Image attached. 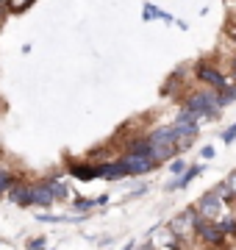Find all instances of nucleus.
<instances>
[{
  "mask_svg": "<svg viewBox=\"0 0 236 250\" xmlns=\"http://www.w3.org/2000/svg\"><path fill=\"white\" fill-rule=\"evenodd\" d=\"M200 156H203V159H214V147H211V145H206V147H203V153H200Z\"/></svg>",
  "mask_w": 236,
  "mask_h": 250,
  "instance_id": "nucleus-23",
  "label": "nucleus"
},
{
  "mask_svg": "<svg viewBox=\"0 0 236 250\" xmlns=\"http://www.w3.org/2000/svg\"><path fill=\"white\" fill-rule=\"evenodd\" d=\"M225 184H228V189H231V192H234V197H236V170L231 172V175H228V181H225Z\"/></svg>",
  "mask_w": 236,
  "mask_h": 250,
  "instance_id": "nucleus-22",
  "label": "nucleus"
},
{
  "mask_svg": "<svg viewBox=\"0 0 236 250\" xmlns=\"http://www.w3.org/2000/svg\"><path fill=\"white\" fill-rule=\"evenodd\" d=\"M117 161H119V167H122L125 175H147V172H153L158 167L150 156H139V153H125Z\"/></svg>",
  "mask_w": 236,
  "mask_h": 250,
  "instance_id": "nucleus-4",
  "label": "nucleus"
},
{
  "mask_svg": "<svg viewBox=\"0 0 236 250\" xmlns=\"http://www.w3.org/2000/svg\"><path fill=\"white\" fill-rule=\"evenodd\" d=\"M134 248H137V245H134V242H128V245H125V250H134Z\"/></svg>",
  "mask_w": 236,
  "mask_h": 250,
  "instance_id": "nucleus-25",
  "label": "nucleus"
},
{
  "mask_svg": "<svg viewBox=\"0 0 236 250\" xmlns=\"http://www.w3.org/2000/svg\"><path fill=\"white\" fill-rule=\"evenodd\" d=\"M56 200L50 195V187H47V181H34L31 187H28V206H37V208H50Z\"/></svg>",
  "mask_w": 236,
  "mask_h": 250,
  "instance_id": "nucleus-6",
  "label": "nucleus"
},
{
  "mask_svg": "<svg viewBox=\"0 0 236 250\" xmlns=\"http://www.w3.org/2000/svg\"><path fill=\"white\" fill-rule=\"evenodd\" d=\"M195 223H197V214H195V208H186L183 214H178L173 223H170V231H173L175 236H181V239H183L186 233L195 231Z\"/></svg>",
  "mask_w": 236,
  "mask_h": 250,
  "instance_id": "nucleus-8",
  "label": "nucleus"
},
{
  "mask_svg": "<svg viewBox=\"0 0 236 250\" xmlns=\"http://www.w3.org/2000/svg\"><path fill=\"white\" fill-rule=\"evenodd\" d=\"M47 187H50V195L53 200H70V184L61 178H50L47 181Z\"/></svg>",
  "mask_w": 236,
  "mask_h": 250,
  "instance_id": "nucleus-12",
  "label": "nucleus"
},
{
  "mask_svg": "<svg viewBox=\"0 0 236 250\" xmlns=\"http://www.w3.org/2000/svg\"><path fill=\"white\" fill-rule=\"evenodd\" d=\"M95 167H98V178H106V181L125 178V172H122V167H119V161H100V164H95Z\"/></svg>",
  "mask_w": 236,
  "mask_h": 250,
  "instance_id": "nucleus-9",
  "label": "nucleus"
},
{
  "mask_svg": "<svg viewBox=\"0 0 236 250\" xmlns=\"http://www.w3.org/2000/svg\"><path fill=\"white\" fill-rule=\"evenodd\" d=\"M139 250H153V248H150V245H145V248H139Z\"/></svg>",
  "mask_w": 236,
  "mask_h": 250,
  "instance_id": "nucleus-26",
  "label": "nucleus"
},
{
  "mask_svg": "<svg viewBox=\"0 0 236 250\" xmlns=\"http://www.w3.org/2000/svg\"><path fill=\"white\" fill-rule=\"evenodd\" d=\"M0 3H3V0H0Z\"/></svg>",
  "mask_w": 236,
  "mask_h": 250,
  "instance_id": "nucleus-28",
  "label": "nucleus"
},
{
  "mask_svg": "<svg viewBox=\"0 0 236 250\" xmlns=\"http://www.w3.org/2000/svg\"><path fill=\"white\" fill-rule=\"evenodd\" d=\"M70 175H75L78 181H92V178H98V167L95 164H73L70 167Z\"/></svg>",
  "mask_w": 236,
  "mask_h": 250,
  "instance_id": "nucleus-11",
  "label": "nucleus"
},
{
  "mask_svg": "<svg viewBox=\"0 0 236 250\" xmlns=\"http://www.w3.org/2000/svg\"><path fill=\"white\" fill-rule=\"evenodd\" d=\"M234 75H236V62H234Z\"/></svg>",
  "mask_w": 236,
  "mask_h": 250,
  "instance_id": "nucleus-27",
  "label": "nucleus"
},
{
  "mask_svg": "<svg viewBox=\"0 0 236 250\" xmlns=\"http://www.w3.org/2000/svg\"><path fill=\"white\" fill-rule=\"evenodd\" d=\"M147 145H150V159L156 164H161V161H170L178 153L181 142H178V134H175L173 125H164V128H156L147 134Z\"/></svg>",
  "mask_w": 236,
  "mask_h": 250,
  "instance_id": "nucleus-1",
  "label": "nucleus"
},
{
  "mask_svg": "<svg viewBox=\"0 0 236 250\" xmlns=\"http://www.w3.org/2000/svg\"><path fill=\"white\" fill-rule=\"evenodd\" d=\"M234 139H236V123L231 125V128H228L225 134H222V142H225V145H231V142H234Z\"/></svg>",
  "mask_w": 236,
  "mask_h": 250,
  "instance_id": "nucleus-20",
  "label": "nucleus"
},
{
  "mask_svg": "<svg viewBox=\"0 0 236 250\" xmlns=\"http://www.w3.org/2000/svg\"><path fill=\"white\" fill-rule=\"evenodd\" d=\"M31 3H34V0H6V6H9V11H14V14H20V11L31 9Z\"/></svg>",
  "mask_w": 236,
  "mask_h": 250,
  "instance_id": "nucleus-16",
  "label": "nucleus"
},
{
  "mask_svg": "<svg viewBox=\"0 0 236 250\" xmlns=\"http://www.w3.org/2000/svg\"><path fill=\"white\" fill-rule=\"evenodd\" d=\"M67 217L64 214H47V211H39V223H64Z\"/></svg>",
  "mask_w": 236,
  "mask_h": 250,
  "instance_id": "nucleus-18",
  "label": "nucleus"
},
{
  "mask_svg": "<svg viewBox=\"0 0 236 250\" xmlns=\"http://www.w3.org/2000/svg\"><path fill=\"white\" fill-rule=\"evenodd\" d=\"M231 103H236V86H231V83H228L225 89L217 92V106L225 108V106H231Z\"/></svg>",
  "mask_w": 236,
  "mask_h": 250,
  "instance_id": "nucleus-13",
  "label": "nucleus"
},
{
  "mask_svg": "<svg viewBox=\"0 0 236 250\" xmlns=\"http://www.w3.org/2000/svg\"><path fill=\"white\" fill-rule=\"evenodd\" d=\"M222 211H225V197H219L214 189L206 192V195L197 200V206H195V214H197L200 220H209V223L211 220H217Z\"/></svg>",
  "mask_w": 236,
  "mask_h": 250,
  "instance_id": "nucleus-3",
  "label": "nucleus"
},
{
  "mask_svg": "<svg viewBox=\"0 0 236 250\" xmlns=\"http://www.w3.org/2000/svg\"><path fill=\"white\" fill-rule=\"evenodd\" d=\"M170 172H173V175H183V172H186V161H183V159H175L173 164H170Z\"/></svg>",
  "mask_w": 236,
  "mask_h": 250,
  "instance_id": "nucleus-19",
  "label": "nucleus"
},
{
  "mask_svg": "<svg viewBox=\"0 0 236 250\" xmlns=\"http://www.w3.org/2000/svg\"><path fill=\"white\" fill-rule=\"evenodd\" d=\"M195 233H197V239H203L206 245H211V248H225V233L219 231L214 223H209V220H200L195 223Z\"/></svg>",
  "mask_w": 236,
  "mask_h": 250,
  "instance_id": "nucleus-5",
  "label": "nucleus"
},
{
  "mask_svg": "<svg viewBox=\"0 0 236 250\" xmlns=\"http://www.w3.org/2000/svg\"><path fill=\"white\" fill-rule=\"evenodd\" d=\"M228 34H231V36L236 39V22H231V28H228Z\"/></svg>",
  "mask_w": 236,
  "mask_h": 250,
  "instance_id": "nucleus-24",
  "label": "nucleus"
},
{
  "mask_svg": "<svg viewBox=\"0 0 236 250\" xmlns=\"http://www.w3.org/2000/svg\"><path fill=\"white\" fill-rule=\"evenodd\" d=\"M45 245H47V242L42 239V236H39V239H31V242H28V250H42Z\"/></svg>",
  "mask_w": 236,
  "mask_h": 250,
  "instance_id": "nucleus-21",
  "label": "nucleus"
},
{
  "mask_svg": "<svg viewBox=\"0 0 236 250\" xmlns=\"http://www.w3.org/2000/svg\"><path fill=\"white\" fill-rule=\"evenodd\" d=\"M17 175H11L9 170H0V197H6V192H9L14 184H17Z\"/></svg>",
  "mask_w": 236,
  "mask_h": 250,
  "instance_id": "nucleus-14",
  "label": "nucleus"
},
{
  "mask_svg": "<svg viewBox=\"0 0 236 250\" xmlns=\"http://www.w3.org/2000/svg\"><path fill=\"white\" fill-rule=\"evenodd\" d=\"M70 208H73V211H78V214H86V211H92V208H95V200H89V197H75Z\"/></svg>",
  "mask_w": 236,
  "mask_h": 250,
  "instance_id": "nucleus-15",
  "label": "nucleus"
},
{
  "mask_svg": "<svg viewBox=\"0 0 236 250\" xmlns=\"http://www.w3.org/2000/svg\"><path fill=\"white\" fill-rule=\"evenodd\" d=\"M195 72H197V78L203 81V83H209L211 89H225L228 86V75L225 72H219L217 67H211V64H203L200 62L197 67H195Z\"/></svg>",
  "mask_w": 236,
  "mask_h": 250,
  "instance_id": "nucleus-7",
  "label": "nucleus"
},
{
  "mask_svg": "<svg viewBox=\"0 0 236 250\" xmlns=\"http://www.w3.org/2000/svg\"><path fill=\"white\" fill-rule=\"evenodd\" d=\"M183 108L192 111L197 120L200 117L217 120L219 111H222V108L217 106V92H192V95H186V100H183Z\"/></svg>",
  "mask_w": 236,
  "mask_h": 250,
  "instance_id": "nucleus-2",
  "label": "nucleus"
},
{
  "mask_svg": "<svg viewBox=\"0 0 236 250\" xmlns=\"http://www.w3.org/2000/svg\"><path fill=\"white\" fill-rule=\"evenodd\" d=\"M217 228L225 233V236H231V233L236 236V220H222V223H217Z\"/></svg>",
  "mask_w": 236,
  "mask_h": 250,
  "instance_id": "nucleus-17",
  "label": "nucleus"
},
{
  "mask_svg": "<svg viewBox=\"0 0 236 250\" xmlns=\"http://www.w3.org/2000/svg\"><path fill=\"white\" fill-rule=\"evenodd\" d=\"M28 187H31V184H25V181H17V184H14L9 192H6L9 203H14V206H28Z\"/></svg>",
  "mask_w": 236,
  "mask_h": 250,
  "instance_id": "nucleus-10",
  "label": "nucleus"
}]
</instances>
